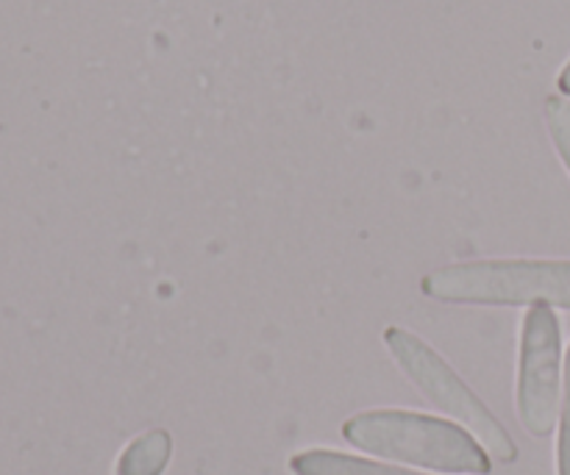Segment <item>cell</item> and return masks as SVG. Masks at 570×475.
Instances as JSON below:
<instances>
[{"label":"cell","mask_w":570,"mask_h":475,"mask_svg":"<svg viewBox=\"0 0 570 475\" xmlns=\"http://www.w3.org/2000/svg\"><path fill=\"white\" fill-rule=\"evenodd\" d=\"M384 345L390 348L393 359L399 362L401 370L410 376V382L438 406L440 412L454 417L456 423L468 428L473 437L482 443L490 459L501 462V465H515L518 462V445L510 437L504 426L495 420L493 412L479 400V395L462 382L454 373V367L443 359L434 348H429L423 339L406 328L390 326L384 331Z\"/></svg>","instance_id":"cell-3"},{"label":"cell","mask_w":570,"mask_h":475,"mask_svg":"<svg viewBox=\"0 0 570 475\" xmlns=\"http://www.w3.org/2000/svg\"><path fill=\"white\" fill-rule=\"evenodd\" d=\"M173 456V439L167 432H148L134 439L117 459V475H161Z\"/></svg>","instance_id":"cell-6"},{"label":"cell","mask_w":570,"mask_h":475,"mask_svg":"<svg viewBox=\"0 0 570 475\" xmlns=\"http://www.w3.org/2000/svg\"><path fill=\"white\" fill-rule=\"evenodd\" d=\"M343 439L379 459L451 475H488L490 454L460 423L406 409L360 412L343 423Z\"/></svg>","instance_id":"cell-1"},{"label":"cell","mask_w":570,"mask_h":475,"mask_svg":"<svg viewBox=\"0 0 570 475\" xmlns=\"http://www.w3.org/2000/svg\"><path fill=\"white\" fill-rule=\"evenodd\" d=\"M557 87H560L562 95H568V98H570V61L566 67H562L560 78H557Z\"/></svg>","instance_id":"cell-9"},{"label":"cell","mask_w":570,"mask_h":475,"mask_svg":"<svg viewBox=\"0 0 570 475\" xmlns=\"http://www.w3.org/2000/svg\"><path fill=\"white\" fill-rule=\"evenodd\" d=\"M562 384V334L557 311L546 304L529 306L521 328L518 362V417L532 437L554 432Z\"/></svg>","instance_id":"cell-4"},{"label":"cell","mask_w":570,"mask_h":475,"mask_svg":"<svg viewBox=\"0 0 570 475\" xmlns=\"http://www.w3.org/2000/svg\"><path fill=\"white\" fill-rule=\"evenodd\" d=\"M289 471H293V475H426L323 448L295 454L293 459H289Z\"/></svg>","instance_id":"cell-5"},{"label":"cell","mask_w":570,"mask_h":475,"mask_svg":"<svg viewBox=\"0 0 570 475\" xmlns=\"http://www.w3.org/2000/svg\"><path fill=\"white\" fill-rule=\"evenodd\" d=\"M557 467L560 475H570V348L566 356V395H562L560 443H557Z\"/></svg>","instance_id":"cell-8"},{"label":"cell","mask_w":570,"mask_h":475,"mask_svg":"<svg viewBox=\"0 0 570 475\" xmlns=\"http://www.w3.org/2000/svg\"><path fill=\"white\" fill-rule=\"evenodd\" d=\"M546 122H549L557 154H560L562 165H566L570 172V100L560 98V95H551V98L546 100Z\"/></svg>","instance_id":"cell-7"},{"label":"cell","mask_w":570,"mask_h":475,"mask_svg":"<svg viewBox=\"0 0 570 475\" xmlns=\"http://www.w3.org/2000/svg\"><path fill=\"white\" fill-rule=\"evenodd\" d=\"M440 304L534 306L570 311V259H482L440 267L421 281Z\"/></svg>","instance_id":"cell-2"}]
</instances>
